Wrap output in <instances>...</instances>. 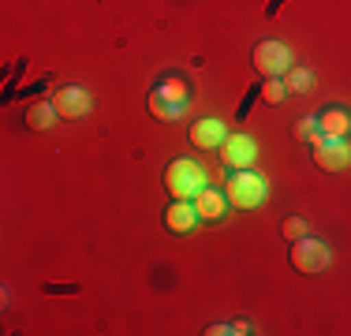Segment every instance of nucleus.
<instances>
[{
  "label": "nucleus",
  "instance_id": "11",
  "mask_svg": "<svg viewBox=\"0 0 351 336\" xmlns=\"http://www.w3.org/2000/svg\"><path fill=\"white\" fill-rule=\"evenodd\" d=\"M224 139H228V131H224V123L213 120V116H206V120H195V123H191V142H195L198 149H217Z\"/></svg>",
  "mask_w": 351,
  "mask_h": 336
},
{
  "label": "nucleus",
  "instance_id": "13",
  "mask_svg": "<svg viewBox=\"0 0 351 336\" xmlns=\"http://www.w3.org/2000/svg\"><path fill=\"white\" fill-rule=\"evenodd\" d=\"M56 120H60V112H56L53 101H34V105L27 108V128L30 131H49Z\"/></svg>",
  "mask_w": 351,
  "mask_h": 336
},
{
  "label": "nucleus",
  "instance_id": "8",
  "mask_svg": "<svg viewBox=\"0 0 351 336\" xmlns=\"http://www.w3.org/2000/svg\"><path fill=\"white\" fill-rule=\"evenodd\" d=\"M258 157L254 149V139H247V134H232V139L221 142V161L228 172H236V168H250Z\"/></svg>",
  "mask_w": 351,
  "mask_h": 336
},
{
  "label": "nucleus",
  "instance_id": "15",
  "mask_svg": "<svg viewBox=\"0 0 351 336\" xmlns=\"http://www.w3.org/2000/svg\"><path fill=\"white\" fill-rule=\"evenodd\" d=\"M258 94H262L265 105H280V101L288 97V86H284V79H265Z\"/></svg>",
  "mask_w": 351,
  "mask_h": 336
},
{
  "label": "nucleus",
  "instance_id": "2",
  "mask_svg": "<svg viewBox=\"0 0 351 336\" xmlns=\"http://www.w3.org/2000/svg\"><path fill=\"white\" fill-rule=\"evenodd\" d=\"M224 195H228L232 209H258L269 198V183H265V176H258L254 168H236L232 180L224 183Z\"/></svg>",
  "mask_w": 351,
  "mask_h": 336
},
{
  "label": "nucleus",
  "instance_id": "9",
  "mask_svg": "<svg viewBox=\"0 0 351 336\" xmlns=\"http://www.w3.org/2000/svg\"><path fill=\"white\" fill-rule=\"evenodd\" d=\"M317 134H325V139H351V108L325 105L317 112Z\"/></svg>",
  "mask_w": 351,
  "mask_h": 336
},
{
  "label": "nucleus",
  "instance_id": "12",
  "mask_svg": "<svg viewBox=\"0 0 351 336\" xmlns=\"http://www.w3.org/2000/svg\"><path fill=\"white\" fill-rule=\"evenodd\" d=\"M198 224V209H195V202H187V198H172V206L165 209V228L169 232H191Z\"/></svg>",
  "mask_w": 351,
  "mask_h": 336
},
{
  "label": "nucleus",
  "instance_id": "5",
  "mask_svg": "<svg viewBox=\"0 0 351 336\" xmlns=\"http://www.w3.org/2000/svg\"><path fill=\"white\" fill-rule=\"evenodd\" d=\"M314 165L325 168V172H340V168L351 165V146L348 139H325V134H314Z\"/></svg>",
  "mask_w": 351,
  "mask_h": 336
},
{
  "label": "nucleus",
  "instance_id": "6",
  "mask_svg": "<svg viewBox=\"0 0 351 336\" xmlns=\"http://www.w3.org/2000/svg\"><path fill=\"white\" fill-rule=\"evenodd\" d=\"M254 67L265 75V79H280V75L291 67L288 45H280V41H258L254 45Z\"/></svg>",
  "mask_w": 351,
  "mask_h": 336
},
{
  "label": "nucleus",
  "instance_id": "16",
  "mask_svg": "<svg viewBox=\"0 0 351 336\" xmlns=\"http://www.w3.org/2000/svg\"><path fill=\"white\" fill-rule=\"evenodd\" d=\"M280 232H284V239H288V243H295V239H303V235H306V221H303V217H288V221L280 224Z\"/></svg>",
  "mask_w": 351,
  "mask_h": 336
},
{
  "label": "nucleus",
  "instance_id": "7",
  "mask_svg": "<svg viewBox=\"0 0 351 336\" xmlns=\"http://www.w3.org/2000/svg\"><path fill=\"white\" fill-rule=\"evenodd\" d=\"M56 112H60V120H82V116H90V108H94V97H90L86 86H60L53 97Z\"/></svg>",
  "mask_w": 351,
  "mask_h": 336
},
{
  "label": "nucleus",
  "instance_id": "4",
  "mask_svg": "<svg viewBox=\"0 0 351 336\" xmlns=\"http://www.w3.org/2000/svg\"><path fill=\"white\" fill-rule=\"evenodd\" d=\"M291 265H295L303 276L322 273V269H329V247H325L322 239H311V235H303V239L291 243Z\"/></svg>",
  "mask_w": 351,
  "mask_h": 336
},
{
  "label": "nucleus",
  "instance_id": "10",
  "mask_svg": "<svg viewBox=\"0 0 351 336\" xmlns=\"http://www.w3.org/2000/svg\"><path fill=\"white\" fill-rule=\"evenodd\" d=\"M191 202H195V209H198V221H210V224L221 221V217L228 213V206H232L228 195H224V191H213V187H202Z\"/></svg>",
  "mask_w": 351,
  "mask_h": 336
},
{
  "label": "nucleus",
  "instance_id": "14",
  "mask_svg": "<svg viewBox=\"0 0 351 336\" xmlns=\"http://www.w3.org/2000/svg\"><path fill=\"white\" fill-rule=\"evenodd\" d=\"M280 79H284V86H288V94H306V90L314 86V75L306 71V67H295V64H291Z\"/></svg>",
  "mask_w": 351,
  "mask_h": 336
},
{
  "label": "nucleus",
  "instance_id": "1",
  "mask_svg": "<svg viewBox=\"0 0 351 336\" xmlns=\"http://www.w3.org/2000/svg\"><path fill=\"white\" fill-rule=\"evenodd\" d=\"M187 105H191V82L183 71H165L161 79L154 82V90H149V112L165 123L183 120Z\"/></svg>",
  "mask_w": 351,
  "mask_h": 336
},
{
  "label": "nucleus",
  "instance_id": "17",
  "mask_svg": "<svg viewBox=\"0 0 351 336\" xmlns=\"http://www.w3.org/2000/svg\"><path fill=\"white\" fill-rule=\"evenodd\" d=\"M314 134H317V112H314V116H303V120L295 123V139H299V142H311Z\"/></svg>",
  "mask_w": 351,
  "mask_h": 336
},
{
  "label": "nucleus",
  "instance_id": "3",
  "mask_svg": "<svg viewBox=\"0 0 351 336\" xmlns=\"http://www.w3.org/2000/svg\"><path fill=\"white\" fill-rule=\"evenodd\" d=\"M206 168L198 165V161H187V157H180V161H172L169 168H165V187H169V195L172 198H195L198 191L206 187Z\"/></svg>",
  "mask_w": 351,
  "mask_h": 336
}]
</instances>
